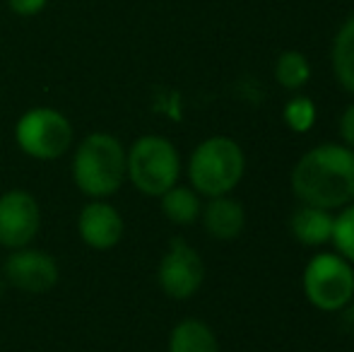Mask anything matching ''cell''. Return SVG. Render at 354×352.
<instances>
[{
  "mask_svg": "<svg viewBox=\"0 0 354 352\" xmlns=\"http://www.w3.org/2000/svg\"><path fill=\"white\" fill-rule=\"evenodd\" d=\"M289 186L301 205L342 210L354 203V150L342 142L311 147L292 167Z\"/></svg>",
  "mask_w": 354,
  "mask_h": 352,
  "instance_id": "cell-1",
  "label": "cell"
},
{
  "mask_svg": "<svg viewBox=\"0 0 354 352\" xmlns=\"http://www.w3.org/2000/svg\"><path fill=\"white\" fill-rule=\"evenodd\" d=\"M71 174L89 201L111 198L126 181V147L113 133H89L75 147Z\"/></svg>",
  "mask_w": 354,
  "mask_h": 352,
  "instance_id": "cell-2",
  "label": "cell"
},
{
  "mask_svg": "<svg viewBox=\"0 0 354 352\" xmlns=\"http://www.w3.org/2000/svg\"><path fill=\"white\" fill-rule=\"evenodd\" d=\"M186 174L203 198L229 196L246 174V152L234 138L210 136L191 152Z\"/></svg>",
  "mask_w": 354,
  "mask_h": 352,
  "instance_id": "cell-3",
  "label": "cell"
},
{
  "mask_svg": "<svg viewBox=\"0 0 354 352\" xmlns=\"http://www.w3.org/2000/svg\"><path fill=\"white\" fill-rule=\"evenodd\" d=\"M181 178V155L169 138L147 133L126 150V181L142 196L159 198Z\"/></svg>",
  "mask_w": 354,
  "mask_h": 352,
  "instance_id": "cell-4",
  "label": "cell"
},
{
  "mask_svg": "<svg viewBox=\"0 0 354 352\" xmlns=\"http://www.w3.org/2000/svg\"><path fill=\"white\" fill-rule=\"evenodd\" d=\"M301 290L318 311L340 314L354 302V266L335 251H321L304 268Z\"/></svg>",
  "mask_w": 354,
  "mask_h": 352,
  "instance_id": "cell-5",
  "label": "cell"
},
{
  "mask_svg": "<svg viewBox=\"0 0 354 352\" xmlns=\"http://www.w3.org/2000/svg\"><path fill=\"white\" fill-rule=\"evenodd\" d=\"M15 142L27 157L39 162L61 160L75 142L71 118L51 106H34L15 123Z\"/></svg>",
  "mask_w": 354,
  "mask_h": 352,
  "instance_id": "cell-6",
  "label": "cell"
},
{
  "mask_svg": "<svg viewBox=\"0 0 354 352\" xmlns=\"http://www.w3.org/2000/svg\"><path fill=\"white\" fill-rule=\"evenodd\" d=\"M205 282V261L188 241L171 239L169 249L159 259L157 285L169 299L186 302L201 292Z\"/></svg>",
  "mask_w": 354,
  "mask_h": 352,
  "instance_id": "cell-7",
  "label": "cell"
},
{
  "mask_svg": "<svg viewBox=\"0 0 354 352\" xmlns=\"http://www.w3.org/2000/svg\"><path fill=\"white\" fill-rule=\"evenodd\" d=\"M41 232V205L34 193L12 188L0 196V246L8 251L29 246Z\"/></svg>",
  "mask_w": 354,
  "mask_h": 352,
  "instance_id": "cell-8",
  "label": "cell"
},
{
  "mask_svg": "<svg viewBox=\"0 0 354 352\" xmlns=\"http://www.w3.org/2000/svg\"><path fill=\"white\" fill-rule=\"evenodd\" d=\"M3 272L15 290L27 295L51 292L61 280V266L56 256L44 249H34L32 244L10 251L3 263Z\"/></svg>",
  "mask_w": 354,
  "mask_h": 352,
  "instance_id": "cell-9",
  "label": "cell"
},
{
  "mask_svg": "<svg viewBox=\"0 0 354 352\" xmlns=\"http://www.w3.org/2000/svg\"><path fill=\"white\" fill-rule=\"evenodd\" d=\"M123 215L106 198H92L77 215V234L89 249L109 251L123 239Z\"/></svg>",
  "mask_w": 354,
  "mask_h": 352,
  "instance_id": "cell-10",
  "label": "cell"
},
{
  "mask_svg": "<svg viewBox=\"0 0 354 352\" xmlns=\"http://www.w3.org/2000/svg\"><path fill=\"white\" fill-rule=\"evenodd\" d=\"M203 230L217 241H234L241 237L243 227H246V210L243 205L229 196H217L207 198V203H203L201 212Z\"/></svg>",
  "mask_w": 354,
  "mask_h": 352,
  "instance_id": "cell-11",
  "label": "cell"
},
{
  "mask_svg": "<svg viewBox=\"0 0 354 352\" xmlns=\"http://www.w3.org/2000/svg\"><path fill=\"white\" fill-rule=\"evenodd\" d=\"M333 227H335V212L316 205H299L289 217L292 237L308 249H321V246L330 244Z\"/></svg>",
  "mask_w": 354,
  "mask_h": 352,
  "instance_id": "cell-12",
  "label": "cell"
},
{
  "mask_svg": "<svg viewBox=\"0 0 354 352\" xmlns=\"http://www.w3.org/2000/svg\"><path fill=\"white\" fill-rule=\"evenodd\" d=\"M162 215L176 227H191L201 220L203 212V196L191 186H171L167 193L159 196Z\"/></svg>",
  "mask_w": 354,
  "mask_h": 352,
  "instance_id": "cell-13",
  "label": "cell"
},
{
  "mask_svg": "<svg viewBox=\"0 0 354 352\" xmlns=\"http://www.w3.org/2000/svg\"><path fill=\"white\" fill-rule=\"evenodd\" d=\"M169 352H219V340L212 326L201 319H183L169 333Z\"/></svg>",
  "mask_w": 354,
  "mask_h": 352,
  "instance_id": "cell-14",
  "label": "cell"
},
{
  "mask_svg": "<svg viewBox=\"0 0 354 352\" xmlns=\"http://www.w3.org/2000/svg\"><path fill=\"white\" fill-rule=\"evenodd\" d=\"M330 66L337 85L354 94V15L340 24V29L333 37Z\"/></svg>",
  "mask_w": 354,
  "mask_h": 352,
  "instance_id": "cell-15",
  "label": "cell"
},
{
  "mask_svg": "<svg viewBox=\"0 0 354 352\" xmlns=\"http://www.w3.org/2000/svg\"><path fill=\"white\" fill-rule=\"evenodd\" d=\"M311 80V63L301 51H282L275 61V82L287 92H299Z\"/></svg>",
  "mask_w": 354,
  "mask_h": 352,
  "instance_id": "cell-16",
  "label": "cell"
},
{
  "mask_svg": "<svg viewBox=\"0 0 354 352\" xmlns=\"http://www.w3.org/2000/svg\"><path fill=\"white\" fill-rule=\"evenodd\" d=\"M282 118L287 123L289 131L294 133H308L316 126L318 109L313 104L311 97H304V94H294L282 109Z\"/></svg>",
  "mask_w": 354,
  "mask_h": 352,
  "instance_id": "cell-17",
  "label": "cell"
},
{
  "mask_svg": "<svg viewBox=\"0 0 354 352\" xmlns=\"http://www.w3.org/2000/svg\"><path fill=\"white\" fill-rule=\"evenodd\" d=\"M330 244L335 246V254H340L342 259H347L354 266V203L342 207L335 215Z\"/></svg>",
  "mask_w": 354,
  "mask_h": 352,
  "instance_id": "cell-18",
  "label": "cell"
},
{
  "mask_svg": "<svg viewBox=\"0 0 354 352\" xmlns=\"http://www.w3.org/2000/svg\"><path fill=\"white\" fill-rule=\"evenodd\" d=\"M10 8V12L17 17H37L39 12H44L48 5V0H5Z\"/></svg>",
  "mask_w": 354,
  "mask_h": 352,
  "instance_id": "cell-19",
  "label": "cell"
},
{
  "mask_svg": "<svg viewBox=\"0 0 354 352\" xmlns=\"http://www.w3.org/2000/svg\"><path fill=\"white\" fill-rule=\"evenodd\" d=\"M337 133H340L342 145H347L350 150H354V102L340 113V121H337Z\"/></svg>",
  "mask_w": 354,
  "mask_h": 352,
  "instance_id": "cell-20",
  "label": "cell"
}]
</instances>
